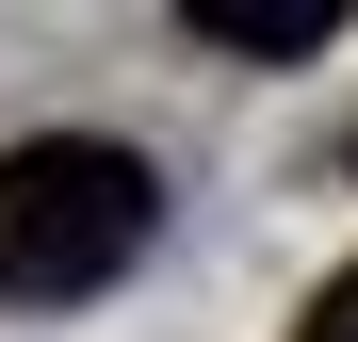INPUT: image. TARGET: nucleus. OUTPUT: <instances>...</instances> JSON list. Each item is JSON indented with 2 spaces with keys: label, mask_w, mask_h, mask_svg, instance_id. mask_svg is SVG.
<instances>
[{
  "label": "nucleus",
  "mask_w": 358,
  "mask_h": 342,
  "mask_svg": "<svg viewBox=\"0 0 358 342\" xmlns=\"http://www.w3.org/2000/svg\"><path fill=\"white\" fill-rule=\"evenodd\" d=\"M147 228H163L147 147H114V131H33V147H0V294H17V310L114 294V277L147 261Z\"/></svg>",
  "instance_id": "nucleus-1"
},
{
  "label": "nucleus",
  "mask_w": 358,
  "mask_h": 342,
  "mask_svg": "<svg viewBox=\"0 0 358 342\" xmlns=\"http://www.w3.org/2000/svg\"><path fill=\"white\" fill-rule=\"evenodd\" d=\"M179 33H212V49H326L342 0H179Z\"/></svg>",
  "instance_id": "nucleus-2"
},
{
  "label": "nucleus",
  "mask_w": 358,
  "mask_h": 342,
  "mask_svg": "<svg viewBox=\"0 0 358 342\" xmlns=\"http://www.w3.org/2000/svg\"><path fill=\"white\" fill-rule=\"evenodd\" d=\"M293 342H358V261H342L326 294H310V326H293Z\"/></svg>",
  "instance_id": "nucleus-3"
}]
</instances>
